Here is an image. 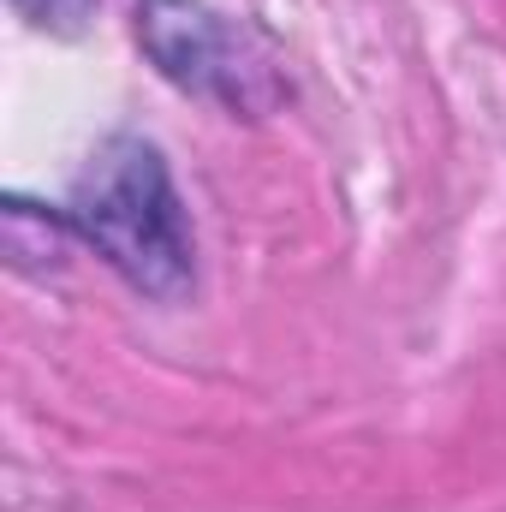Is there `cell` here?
<instances>
[{"mask_svg":"<svg viewBox=\"0 0 506 512\" xmlns=\"http://www.w3.org/2000/svg\"><path fill=\"white\" fill-rule=\"evenodd\" d=\"M137 36L155 54V66L173 84L197 90V96H215V102L245 108V114L268 108L280 96L262 48L239 24H227L221 12H209L197 0H143L137 6Z\"/></svg>","mask_w":506,"mask_h":512,"instance_id":"cell-2","label":"cell"},{"mask_svg":"<svg viewBox=\"0 0 506 512\" xmlns=\"http://www.w3.org/2000/svg\"><path fill=\"white\" fill-rule=\"evenodd\" d=\"M72 221L131 286L155 298H179L191 286V227L149 143L114 137L90 155L72 191Z\"/></svg>","mask_w":506,"mask_h":512,"instance_id":"cell-1","label":"cell"},{"mask_svg":"<svg viewBox=\"0 0 506 512\" xmlns=\"http://www.w3.org/2000/svg\"><path fill=\"white\" fill-rule=\"evenodd\" d=\"M12 6H18L30 24H42V30H78L96 0H12Z\"/></svg>","mask_w":506,"mask_h":512,"instance_id":"cell-3","label":"cell"}]
</instances>
